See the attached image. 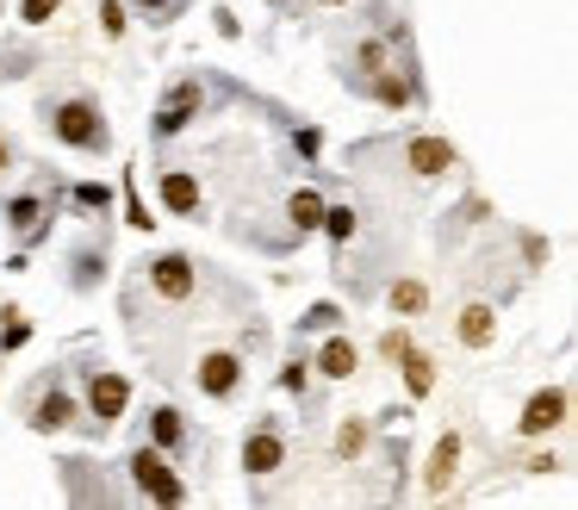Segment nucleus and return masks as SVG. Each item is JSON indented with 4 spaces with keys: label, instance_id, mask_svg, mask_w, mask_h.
<instances>
[{
    "label": "nucleus",
    "instance_id": "nucleus-10",
    "mask_svg": "<svg viewBox=\"0 0 578 510\" xmlns=\"http://www.w3.org/2000/svg\"><path fill=\"white\" fill-rule=\"evenodd\" d=\"M572 424V392L566 386H541V392H529V405H523V417H516V430L523 436H554Z\"/></svg>",
    "mask_w": 578,
    "mask_h": 510
},
{
    "label": "nucleus",
    "instance_id": "nucleus-21",
    "mask_svg": "<svg viewBox=\"0 0 578 510\" xmlns=\"http://www.w3.org/2000/svg\"><path fill=\"white\" fill-rule=\"evenodd\" d=\"M324 206H329V200H324V193H317V187H298L293 200H286V218H293V231H298V237L324 224Z\"/></svg>",
    "mask_w": 578,
    "mask_h": 510
},
{
    "label": "nucleus",
    "instance_id": "nucleus-29",
    "mask_svg": "<svg viewBox=\"0 0 578 510\" xmlns=\"http://www.w3.org/2000/svg\"><path fill=\"white\" fill-rule=\"evenodd\" d=\"M100 32H107L112 44L131 32V7H125V0H100Z\"/></svg>",
    "mask_w": 578,
    "mask_h": 510
},
{
    "label": "nucleus",
    "instance_id": "nucleus-2",
    "mask_svg": "<svg viewBox=\"0 0 578 510\" xmlns=\"http://www.w3.org/2000/svg\"><path fill=\"white\" fill-rule=\"evenodd\" d=\"M125 473H131V486H138V498H150V504H187V479L174 473V461L162 455V448H150V442H138L125 455Z\"/></svg>",
    "mask_w": 578,
    "mask_h": 510
},
{
    "label": "nucleus",
    "instance_id": "nucleus-19",
    "mask_svg": "<svg viewBox=\"0 0 578 510\" xmlns=\"http://www.w3.org/2000/svg\"><path fill=\"white\" fill-rule=\"evenodd\" d=\"M367 94H374L386 112H405L410 100H417V88H410V75H398V63H392V69H379V75H367Z\"/></svg>",
    "mask_w": 578,
    "mask_h": 510
},
{
    "label": "nucleus",
    "instance_id": "nucleus-32",
    "mask_svg": "<svg viewBox=\"0 0 578 510\" xmlns=\"http://www.w3.org/2000/svg\"><path fill=\"white\" fill-rule=\"evenodd\" d=\"M57 7H63V0H19V19H26V26H50Z\"/></svg>",
    "mask_w": 578,
    "mask_h": 510
},
{
    "label": "nucleus",
    "instance_id": "nucleus-37",
    "mask_svg": "<svg viewBox=\"0 0 578 510\" xmlns=\"http://www.w3.org/2000/svg\"><path fill=\"white\" fill-rule=\"evenodd\" d=\"M13 162H19V150H13V137L0 131V175H13Z\"/></svg>",
    "mask_w": 578,
    "mask_h": 510
},
{
    "label": "nucleus",
    "instance_id": "nucleus-18",
    "mask_svg": "<svg viewBox=\"0 0 578 510\" xmlns=\"http://www.w3.org/2000/svg\"><path fill=\"white\" fill-rule=\"evenodd\" d=\"M392 367L405 374V392H410V399H429V392H436V361H429L417 343H405V349L392 355Z\"/></svg>",
    "mask_w": 578,
    "mask_h": 510
},
{
    "label": "nucleus",
    "instance_id": "nucleus-26",
    "mask_svg": "<svg viewBox=\"0 0 578 510\" xmlns=\"http://www.w3.org/2000/svg\"><path fill=\"white\" fill-rule=\"evenodd\" d=\"M69 200H75V212H88V218H107L119 193H112L107 181H75V187H69Z\"/></svg>",
    "mask_w": 578,
    "mask_h": 510
},
{
    "label": "nucleus",
    "instance_id": "nucleus-31",
    "mask_svg": "<svg viewBox=\"0 0 578 510\" xmlns=\"http://www.w3.org/2000/svg\"><path fill=\"white\" fill-rule=\"evenodd\" d=\"M336 324H343V305H336V299H317L312 312L298 318V330H336Z\"/></svg>",
    "mask_w": 578,
    "mask_h": 510
},
{
    "label": "nucleus",
    "instance_id": "nucleus-28",
    "mask_svg": "<svg viewBox=\"0 0 578 510\" xmlns=\"http://www.w3.org/2000/svg\"><path fill=\"white\" fill-rule=\"evenodd\" d=\"M312 386H317L312 355H293V361L281 367V392H298V399H312Z\"/></svg>",
    "mask_w": 578,
    "mask_h": 510
},
{
    "label": "nucleus",
    "instance_id": "nucleus-35",
    "mask_svg": "<svg viewBox=\"0 0 578 510\" xmlns=\"http://www.w3.org/2000/svg\"><path fill=\"white\" fill-rule=\"evenodd\" d=\"M212 19H219V38H243V19L231 7H212Z\"/></svg>",
    "mask_w": 578,
    "mask_h": 510
},
{
    "label": "nucleus",
    "instance_id": "nucleus-38",
    "mask_svg": "<svg viewBox=\"0 0 578 510\" xmlns=\"http://www.w3.org/2000/svg\"><path fill=\"white\" fill-rule=\"evenodd\" d=\"M267 7H286V0H267Z\"/></svg>",
    "mask_w": 578,
    "mask_h": 510
},
{
    "label": "nucleus",
    "instance_id": "nucleus-16",
    "mask_svg": "<svg viewBox=\"0 0 578 510\" xmlns=\"http://www.w3.org/2000/svg\"><path fill=\"white\" fill-rule=\"evenodd\" d=\"M454 336H460V349H491V343H498V312H491V305L485 299H473V305H460V324H454Z\"/></svg>",
    "mask_w": 578,
    "mask_h": 510
},
{
    "label": "nucleus",
    "instance_id": "nucleus-22",
    "mask_svg": "<svg viewBox=\"0 0 578 510\" xmlns=\"http://www.w3.org/2000/svg\"><path fill=\"white\" fill-rule=\"evenodd\" d=\"M386 305H392V318H423V312H429V287L405 274V280H392Z\"/></svg>",
    "mask_w": 578,
    "mask_h": 510
},
{
    "label": "nucleus",
    "instance_id": "nucleus-20",
    "mask_svg": "<svg viewBox=\"0 0 578 510\" xmlns=\"http://www.w3.org/2000/svg\"><path fill=\"white\" fill-rule=\"evenodd\" d=\"M112 206L125 212V224H131V231H156V218H150V206H143L138 169H125V175H119V200H112Z\"/></svg>",
    "mask_w": 578,
    "mask_h": 510
},
{
    "label": "nucleus",
    "instance_id": "nucleus-9",
    "mask_svg": "<svg viewBox=\"0 0 578 510\" xmlns=\"http://www.w3.org/2000/svg\"><path fill=\"white\" fill-rule=\"evenodd\" d=\"M243 355L236 349H205L200 361H193V386H200V399H212V405H224V399H236V386H243Z\"/></svg>",
    "mask_w": 578,
    "mask_h": 510
},
{
    "label": "nucleus",
    "instance_id": "nucleus-27",
    "mask_svg": "<svg viewBox=\"0 0 578 510\" xmlns=\"http://www.w3.org/2000/svg\"><path fill=\"white\" fill-rule=\"evenodd\" d=\"M32 343V318L19 312V305H0V355H13Z\"/></svg>",
    "mask_w": 578,
    "mask_h": 510
},
{
    "label": "nucleus",
    "instance_id": "nucleus-8",
    "mask_svg": "<svg viewBox=\"0 0 578 510\" xmlns=\"http://www.w3.org/2000/svg\"><path fill=\"white\" fill-rule=\"evenodd\" d=\"M50 218H57V187H50V193H38V187L32 193H13V200L0 206V224H7L26 249L50 237Z\"/></svg>",
    "mask_w": 578,
    "mask_h": 510
},
{
    "label": "nucleus",
    "instance_id": "nucleus-36",
    "mask_svg": "<svg viewBox=\"0 0 578 510\" xmlns=\"http://www.w3.org/2000/svg\"><path fill=\"white\" fill-rule=\"evenodd\" d=\"M523 262L541 268V262H547V237H535V231H529V237H523Z\"/></svg>",
    "mask_w": 578,
    "mask_h": 510
},
{
    "label": "nucleus",
    "instance_id": "nucleus-30",
    "mask_svg": "<svg viewBox=\"0 0 578 510\" xmlns=\"http://www.w3.org/2000/svg\"><path fill=\"white\" fill-rule=\"evenodd\" d=\"M125 7L138 19H150V26H169V19H181V7H187V0H125Z\"/></svg>",
    "mask_w": 578,
    "mask_h": 510
},
{
    "label": "nucleus",
    "instance_id": "nucleus-17",
    "mask_svg": "<svg viewBox=\"0 0 578 510\" xmlns=\"http://www.w3.org/2000/svg\"><path fill=\"white\" fill-rule=\"evenodd\" d=\"M107 237H100V243H81V249L75 255H69V287H75V293H94L100 287V280H107Z\"/></svg>",
    "mask_w": 578,
    "mask_h": 510
},
{
    "label": "nucleus",
    "instance_id": "nucleus-13",
    "mask_svg": "<svg viewBox=\"0 0 578 510\" xmlns=\"http://www.w3.org/2000/svg\"><path fill=\"white\" fill-rule=\"evenodd\" d=\"M460 455H467V442H460V430L436 436V448H429V467H423V492L442 498L454 486V473H460Z\"/></svg>",
    "mask_w": 578,
    "mask_h": 510
},
{
    "label": "nucleus",
    "instance_id": "nucleus-4",
    "mask_svg": "<svg viewBox=\"0 0 578 510\" xmlns=\"http://www.w3.org/2000/svg\"><path fill=\"white\" fill-rule=\"evenodd\" d=\"M125 411H131V380H125V374H112V367H88V399H81L88 430L107 436Z\"/></svg>",
    "mask_w": 578,
    "mask_h": 510
},
{
    "label": "nucleus",
    "instance_id": "nucleus-24",
    "mask_svg": "<svg viewBox=\"0 0 578 510\" xmlns=\"http://www.w3.org/2000/svg\"><path fill=\"white\" fill-rule=\"evenodd\" d=\"M367 442H374V424H367V417H343V424H336V461H361Z\"/></svg>",
    "mask_w": 578,
    "mask_h": 510
},
{
    "label": "nucleus",
    "instance_id": "nucleus-7",
    "mask_svg": "<svg viewBox=\"0 0 578 510\" xmlns=\"http://www.w3.org/2000/svg\"><path fill=\"white\" fill-rule=\"evenodd\" d=\"M200 112H205V81L200 75L169 81V94H162L156 119H150V137H156V144H169V137H181V131H187Z\"/></svg>",
    "mask_w": 578,
    "mask_h": 510
},
{
    "label": "nucleus",
    "instance_id": "nucleus-1",
    "mask_svg": "<svg viewBox=\"0 0 578 510\" xmlns=\"http://www.w3.org/2000/svg\"><path fill=\"white\" fill-rule=\"evenodd\" d=\"M44 125L50 137L75 156H107L112 150V125H107V106L100 94H63V100H44Z\"/></svg>",
    "mask_w": 578,
    "mask_h": 510
},
{
    "label": "nucleus",
    "instance_id": "nucleus-39",
    "mask_svg": "<svg viewBox=\"0 0 578 510\" xmlns=\"http://www.w3.org/2000/svg\"><path fill=\"white\" fill-rule=\"evenodd\" d=\"M324 7H343V0H324Z\"/></svg>",
    "mask_w": 578,
    "mask_h": 510
},
{
    "label": "nucleus",
    "instance_id": "nucleus-23",
    "mask_svg": "<svg viewBox=\"0 0 578 510\" xmlns=\"http://www.w3.org/2000/svg\"><path fill=\"white\" fill-rule=\"evenodd\" d=\"M317 231L329 237V249L343 255L348 243H355V231H361V212L355 206H324V224H317Z\"/></svg>",
    "mask_w": 578,
    "mask_h": 510
},
{
    "label": "nucleus",
    "instance_id": "nucleus-5",
    "mask_svg": "<svg viewBox=\"0 0 578 510\" xmlns=\"http://www.w3.org/2000/svg\"><path fill=\"white\" fill-rule=\"evenodd\" d=\"M26 424H32L38 436H63L75 430V424H88L75 405V392H69L63 380H38L32 392H26Z\"/></svg>",
    "mask_w": 578,
    "mask_h": 510
},
{
    "label": "nucleus",
    "instance_id": "nucleus-3",
    "mask_svg": "<svg viewBox=\"0 0 578 510\" xmlns=\"http://www.w3.org/2000/svg\"><path fill=\"white\" fill-rule=\"evenodd\" d=\"M143 280H150V293H156L162 305H193L200 299V262H193L187 249H162L143 262Z\"/></svg>",
    "mask_w": 578,
    "mask_h": 510
},
{
    "label": "nucleus",
    "instance_id": "nucleus-15",
    "mask_svg": "<svg viewBox=\"0 0 578 510\" xmlns=\"http://www.w3.org/2000/svg\"><path fill=\"white\" fill-rule=\"evenodd\" d=\"M355 367H361V349L348 343V336L324 330V349L312 355V374L317 380H355Z\"/></svg>",
    "mask_w": 578,
    "mask_h": 510
},
{
    "label": "nucleus",
    "instance_id": "nucleus-11",
    "mask_svg": "<svg viewBox=\"0 0 578 510\" xmlns=\"http://www.w3.org/2000/svg\"><path fill=\"white\" fill-rule=\"evenodd\" d=\"M143 442L162 448L169 461H181L193 448V424L181 417V405H150V411H143Z\"/></svg>",
    "mask_w": 578,
    "mask_h": 510
},
{
    "label": "nucleus",
    "instance_id": "nucleus-12",
    "mask_svg": "<svg viewBox=\"0 0 578 510\" xmlns=\"http://www.w3.org/2000/svg\"><path fill=\"white\" fill-rule=\"evenodd\" d=\"M460 162V150L448 144V137H429V131H417V137H405V169L417 181H442Z\"/></svg>",
    "mask_w": 578,
    "mask_h": 510
},
{
    "label": "nucleus",
    "instance_id": "nucleus-25",
    "mask_svg": "<svg viewBox=\"0 0 578 510\" xmlns=\"http://www.w3.org/2000/svg\"><path fill=\"white\" fill-rule=\"evenodd\" d=\"M379 69H392V32L361 38V44H355V75L367 81V75H379Z\"/></svg>",
    "mask_w": 578,
    "mask_h": 510
},
{
    "label": "nucleus",
    "instance_id": "nucleus-6",
    "mask_svg": "<svg viewBox=\"0 0 578 510\" xmlns=\"http://www.w3.org/2000/svg\"><path fill=\"white\" fill-rule=\"evenodd\" d=\"M286 455H293V442H286L281 417H255L250 430H243V473L250 479H274L286 467Z\"/></svg>",
    "mask_w": 578,
    "mask_h": 510
},
{
    "label": "nucleus",
    "instance_id": "nucleus-14",
    "mask_svg": "<svg viewBox=\"0 0 578 510\" xmlns=\"http://www.w3.org/2000/svg\"><path fill=\"white\" fill-rule=\"evenodd\" d=\"M162 206H169L174 218H205L200 175H193V169H162Z\"/></svg>",
    "mask_w": 578,
    "mask_h": 510
},
{
    "label": "nucleus",
    "instance_id": "nucleus-33",
    "mask_svg": "<svg viewBox=\"0 0 578 510\" xmlns=\"http://www.w3.org/2000/svg\"><path fill=\"white\" fill-rule=\"evenodd\" d=\"M293 144H298V156L312 162L317 150H324V131H317V125H298V131H293Z\"/></svg>",
    "mask_w": 578,
    "mask_h": 510
},
{
    "label": "nucleus",
    "instance_id": "nucleus-34",
    "mask_svg": "<svg viewBox=\"0 0 578 510\" xmlns=\"http://www.w3.org/2000/svg\"><path fill=\"white\" fill-rule=\"evenodd\" d=\"M560 455H554V448H541V455H529V461H523V473H560Z\"/></svg>",
    "mask_w": 578,
    "mask_h": 510
}]
</instances>
